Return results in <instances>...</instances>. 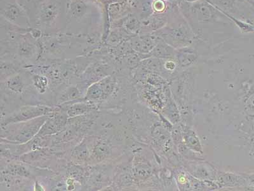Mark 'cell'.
<instances>
[{
	"label": "cell",
	"mask_w": 254,
	"mask_h": 191,
	"mask_svg": "<svg viewBox=\"0 0 254 191\" xmlns=\"http://www.w3.org/2000/svg\"><path fill=\"white\" fill-rule=\"evenodd\" d=\"M31 27L52 33L65 26L64 0H27L22 4Z\"/></svg>",
	"instance_id": "6da1fadb"
},
{
	"label": "cell",
	"mask_w": 254,
	"mask_h": 191,
	"mask_svg": "<svg viewBox=\"0 0 254 191\" xmlns=\"http://www.w3.org/2000/svg\"><path fill=\"white\" fill-rule=\"evenodd\" d=\"M1 17L15 26L24 29L31 28L30 20L19 0H0Z\"/></svg>",
	"instance_id": "7a4b0ae2"
},
{
	"label": "cell",
	"mask_w": 254,
	"mask_h": 191,
	"mask_svg": "<svg viewBox=\"0 0 254 191\" xmlns=\"http://www.w3.org/2000/svg\"><path fill=\"white\" fill-rule=\"evenodd\" d=\"M35 87L40 93H44L47 86V80L45 77L36 76L34 79Z\"/></svg>",
	"instance_id": "3957f363"
}]
</instances>
